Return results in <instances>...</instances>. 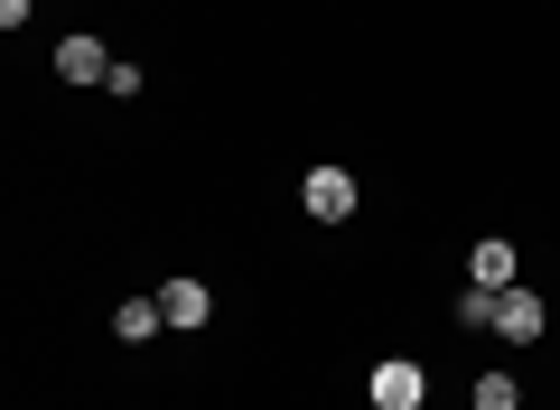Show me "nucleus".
I'll return each instance as SVG.
<instances>
[{
  "instance_id": "nucleus-5",
  "label": "nucleus",
  "mask_w": 560,
  "mask_h": 410,
  "mask_svg": "<svg viewBox=\"0 0 560 410\" xmlns=\"http://www.w3.org/2000/svg\"><path fill=\"white\" fill-rule=\"evenodd\" d=\"M57 75H66V84H103V75H113L103 38H66V47H57Z\"/></svg>"
},
{
  "instance_id": "nucleus-10",
  "label": "nucleus",
  "mask_w": 560,
  "mask_h": 410,
  "mask_svg": "<svg viewBox=\"0 0 560 410\" xmlns=\"http://www.w3.org/2000/svg\"><path fill=\"white\" fill-rule=\"evenodd\" d=\"M28 10H38V0H0V28H20V20H28Z\"/></svg>"
},
{
  "instance_id": "nucleus-6",
  "label": "nucleus",
  "mask_w": 560,
  "mask_h": 410,
  "mask_svg": "<svg viewBox=\"0 0 560 410\" xmlns=\"http://www.w3.org/2000/svg\"><path fill=\"white\" fill-rule=\"evenodd\" d=\"M160 327H168V308H160V298H121V308H113V336H121V345H150Z\"/></svg>"
},
{
  "instance_id": "nucleus-4",
  "label": "nucleus",
  "mask_w": 560,
  "mask_h": 410,
  "mask_svg": "<svg viewBox=\"0 0 560 410\" xmlns=\"http://www.w3.org/2000/svg\"><path fill=\"white\" fill-rule=\"evenodd\" d=\"M160 308H168V327H206V317H215V290H206V280H168Z\"/></svg>"
},
{
  "instance_id": "nucleus-8",
  "label": "nucleus",
  "mask_w": 560,
  "mask_h": 410,
  "mask_svg": "<svg viewBox=\"0 0 560 410\" xmlns=\"http://www.w3.org/2000/svg\"><path fill=\"white\" fill-rule=\"evenodd\" d=\"M477 410H523V383L514 373H477Z\"/></svg>"
},
{
  "instance_id": "nucleus-7",
  "label": "nucleus",
  "mask_w": 560,
  "mask_h": 410,
  "mask_svg": "<svg viewBox=\"0 0 560 410\" xmlns=\"http://www.w3.org/2000/svg\"><path fill=\"white\" fill-rule=\"evenodd\" d=\"M477 280L486 290H514V243H477Z\"/></svg>"
},
{
  "instance_id": "nucleus-2",
  "label": "nucleus",
  "mask_w": 560,
  "mask_h": 410,
  "mask_svg": "<svg viewBox=\"0 0 560 410\" xmlns=\"http://www.w3.org/2000/svg\"><path fill=\"white\" fill-rule=\"evenodd\" d=\"M300 206L318 224H346V215H355V177H346V168H308L300 177Z\"/></svg>"
},
{
  "instance_id": "nucleus-3",
  "label": "nucleus",
  "mask_w": 560,
  "mask_h": 410,
  "mask_svg": "<svg viewBox=\"0 0 560 410\" xmlns=\"http://www.w3.org/2000/svg\"><path fill=\"white\" fill-rule=\"evenodd\" d=\"M495 336H504V345H533V336H541V298L533 290H504L495 298Z\"/></svg>"
},
{
  "instance_id": "nucleus-9",
  "label": "nucleus",
  "mask_w": 560,
  "mask_h": 410,
  "mask_svg": "<svg viewBox=\"0 0 560 410\" xmlns=\"http://www.w3.org/2000/svg\"><path fill=\"white\" fill-rule=\"evenodd\" d=\"M495 298H504V290H486V280H467V298H458V327H495Z\"/></svg>"
},
{
  "instance_id": "nucleus-1",
  "label": "nucleus",
  "mask_w": 560,
  "mask_h": 410,
  "mask_svg": "<svg viewBox=\"0 0 560 410\" xmlns=\"http://www.w3.org/2000/svg\"><path fill=\"white\" fill-rule=\"evenodd\" d=\"M364 391H374V410H420V401H430V373H420L411 354H393V364H374Z\"/></svg>"
}]
</instances>
